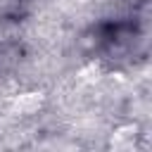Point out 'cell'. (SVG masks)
I'll return each mask as SVG.
<instances>
[{"label":"cell","instance_id":"1","mask_svg":"<svg viewBox=\"0 0 152 152\" xmlns=\"http://www.w3.org/2000/svg\"><path fill=\"white\" fill-rule=\"evenodd\" d=\"M40 102H43L40 93H26V95H19L17 97L14 107H17L19 114H36L38 107H40Z\"/></svg>","mask_w":152,"mask_h":152}]
</instances>
